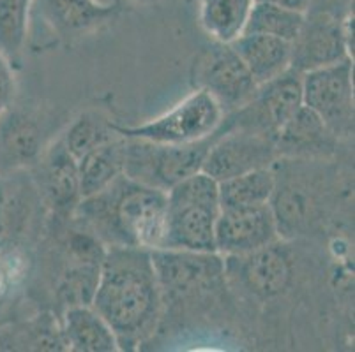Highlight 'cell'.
I'll list each match as a JSON object with an SVG mask.
<instances>
[{"label": "cell", "mask_w": 355, "mask_h": 352, "mask_svg": "<svg viewBox=\"0 0 355 352\" xmlns=\"http://www.w3.org/2000/svg\"><path fill=\"white\" fill-rule=\"evenodd\" d=\"M161 303L150 250L124 245L106 247L92 306L114 329L121 349L138 345L153 333Z\"/></svg>", "instance_id": "obj_1"}, {"label": "cell", "mask_w": 355, "mask_h": 352, "mask_svg": "<svg viewBox=\"0 0 355 352\" xmlns=\"http://www.w3.org/2000/svg\"><path fill=\"white\" fill-rule=\"evenodd\" d=\"M166 213L164 190L121 174L101 192L83 198L73 217L106 247L124 245L156 250L163 247Z\"/></svg>", "instance_id": "obj_2"}, {"label": "cell", "mask_w": 355, "mask_h": 352, "mask_svg": "<svg viewBox=\"0 0 355 352\" xmlns=\"http://www.w3.org/2000/svg\"><path fill=\"white\" fill-rule=\"evenodd\" d=\"M166 234L163 247L216 252V221L221 212L219 183L198 171L166 190Z\"/></svg>", "instance_id": "obj_3"}, {"label": "cell", "mask_w": 355, "mask_h": 352, "mask_svg": "<svg viewBox=\"0 0 355 352\" xmlns=\"http://www.w3.org/2000/svg\"><path fill=\"white\" fill-rule=\"evenodd\" d=\"M221 132L188 145H159L144 140H125L124 176L166 192L170 187L202 171L212 141Z\"/></svg>", "instance_id": "obj_4"}, {"label": "cell", "mask_w": 355, "mask_h": 352, "mask_svg": "<svg viewBox=\"0 0 355 352\" xmlns=\"http://www.w3.org/2000/svg\"><path fill=\"white\" fill-rule=\"evenodd\" d=\"M225 111L214 97L196 89L161 116L140 125H115L114 131L128 140H144L159 145H188L214 134Z\"/></svg>", "instance_id": "obj_5"}, {"label": "cell", "mask_w": 355, "mask_h": 352, "mask_svg": "<svg viewBox=\"0 0 355 352\" xmlns=\"http://www.w3.org/2000/svg\"><path fill=\"white\" fill-rule=\"evenodd\" d=\"M302 106V73L290 67L282 76L258 86L248 104L225 115L228 127L246 129L269 136L276 141L277 132Z\"/></svg>", "instance_id": "obj_6"}, {"label": "cell", "mask_w": 355, "mask_h": 352, "mask_svg": "<svg viewBox=\"0 0 355 352\" xmlns=\"http://www.w3.org/2000/svg\"><path fill=\"white\" fill-rule=\"evenodd\" d=\"M302 104L313 109L338 138L354 131L352 58L302 73Z\"/></svg>", "instance_id": "obj_7"}, {"label": "cell", "mask_w": 355, "mask_h": 352, "mask_svg": "<svg viewBox=\"0 0 355 352\" xmlns=\"http://www.w3.org/2000/svg\"><path fill=\"white\" fill-rule=\"evenodd\" d=\"M193 82L196 89L205 90L214 97L225 115L248 104L260 86L232 44L219 43L200 55Z\"/></svg>", "instance_id": "obj_8"}, {"label": "cell", "mask_w": 355, "mask_h": 352, "mask_svg": "<svg viewBox=\"0 0 355 352\" xmlns=\"http://www.w3.org/2000/svg\"><path fill=\"white\" fill-rule=\"evenodd\" d=\"M276 157V141L272 138L246 129L228 127L223 118L221 132L212 141L202 171L219 183L248 171L270 167Z\"/></svg>", "instance_id": "obj_9"}, {"label": "cell", "mask_w": 355, "mask_h": 352, "mask_svg": "<svg viewBox=\"0 0 355 352\" xmlns=\"http://www.w3.org/2000/svg\"><path fill=\"white\" fill-rule=\"evenodd\" d=\"M161 296L184 298L209 289L225 277V259L218 252H193L177 248L150 250Z\"/></svg>", "instance_id": "obj_10"}, {"label": "cell", "mask_w": 355, "mask_h": 352, "mask_svg": "<svg viewBox=\"0 0 355 352\" xmlns=\"http://www.w3.org/2000/svg\"><path fill=\"white\" fill-rule=\"evenodd\" d=\"M216 252L223 257L244 256L279 240L270 205L221 208L216 221Z\"/></svg>", "instance_id": "obj_11"}, {"label": "cell", "mask_w": 355, "mask_h": 352, "mask_svg": "<svg viewBox=\"0 0 355 352\" xmlns=\"http://www.w3.org/2000/svg\"><path fill=\"white\" fill-rule=\"evenodd\" d=\"M223 259L225 275L237 277L239 282L257 298H276L292 280V259L277 241L244 256H227Z\"/></svg>", "instance_id": "obj_12"}, {"label": "cell", "mask_w": 355, "mask_h": 352, "mask_svg": "<svg viewBox=\"0 0 355 352\" xmlns=\"http://www.w3.org/2000/svg\"><path fill=\"white\" fill-rule=\"evenodd\" d=\"M352 58L345 43L343 19L329 12L306 16L301 34L292 43V69L299 73Z\"/></svg>", "instance_id": "obj_13"}, {"label": "cell", "mask_w": 355, "mask_h": 352, "mask_svg": "<svg viewBox=\"0 0 355 352\" xmlns=\"http://www.w3.org/2000/svg\"><path fill=\"white\" fill-rule=\"evenodd\" d=\"M41 190L57 215L73 217L82 201L78 180V160L74 159L62 140L57 141L44 155H41Z\"/></svg>", "instance_id": "obj_14"}, {"label": "cell", "mask_w": 355, "mask_h": 352, "mask_svg": "<svg viewBox=\"0 0 355 352\" xmlns=\"http://www.w3.org/2000/svg\"><path fill=\"white\" fill-rule=\"evenodd\" d=\"M53 32L64 39L80 37L105 25L119 12V2L99 0H37Z\"/></svg>", "instance_id": "obj_15"}, {"label": "cell", "mask_w": 355, "mask_h": 352, "mask_svg": "<svg viewBox=\"0 0 355 352\" xmlns=\"http://www.w3.org/2000/svg\"><path fill=\"white\" fill-rule=\"evenodd\" d=\"M232 48L258 85L282 76L292 67V43L272 35L242 34Z\"/></svg>", "instance_id": "obj_16"}, {"label": "cell", "mask_w": 355, "mask_h": 352, "mask_svg": "<svg viewBox=\"0 0 355 352\" xmlns=\"http://www.w3.org/2000/svg\"><path fill=\"white\" fill-rule=\"evenodd\" d=\"M62 337L67 349L78 352L121 351L117 337L108 322L92 305L66 306L62 317Z\"/></svg>", "instance_id": "obj_17"}, {"label": "cell", "mask_w": 355, "mask_h": 352, "mask_svg": "<svg viewBox=\"0 0 355 352\" xmlns=\"http://www.w3.org/2000/svg\"><path fill=\"white\" fill-rule=\"evenodd\" d=\"M41 131L32 118L9 108L0 116V166H27L41 157Z\"/></svg>", "instance_id": "obj_18"}, {"label": "cell", "mask_w": 355, "mask_h": 352, "mask_svg": "<svg viewBox=\"0 0 355 352\" xmlns=\"http://www.w3.org/2000/svg\"><path fill=\"white\" fill-rule=\"evenodd\" d=\"M336 136L320 116L304 104L276 136L277 155H309L332 148Z\"/></svg>", "instance_id": "obj_19"}, {"label": "cell", "mask_w": 355, "mask_h": 352, "mask_svg": "<svg viewBox=\"0 0 355 352\" xmlns=\"http://www.w3.org/2000/svg\"><path fill=\"white\" fill-rule=\"evenodd\" d=\"M124 148L125 140L122 136H117L80 157L78 180L82 199L101 192L124 174Z\"/></svg>", "instance_id": "obj_20"}, {"label": "cell", "mask_w": 355, "mask_h": 352, "mask_svg": "<svg viewBox=\"0 0 355 352\" xmlns=\"http://www.w3.org/2000/svg\"><path fill=\"white\" fill-rule=\"evenodd\" d=\"M254 0H198L200 27L219 44H232L246 32Z\"/></svg>", "instance_id": "obj_21"}, {"label": "cell", "mask_w": 355, "mask_h": 352, "mask_svg": "<svg viewBox=\"0 0 355 352\" xmlns=\"http://www.w3.org/2000/svg\"><path fill=\"white\" fill-rule=\"evenodd\" d=\"M276 180L274 164L223 180L219 182V205L221 208L269 205L276 189Z\"/></svg>", "instance_id": "obj_22"}, {"label": "cell", "mask_w": 355, "mask_h": 352, "mask_svg": "<svg viewBox=\"0 0 355 352\" xmlns=\"http://www.w3.org/2000/svg\"><path fill=\"white\" fill-rule=\"evenodd\" d=\"M304 18L306 12L282 8V6L270 4V2L254 0L244 34L272 35V37L293 43L301 34Z\"/></svg>", "instance_id": "obj_23"}, {"label": "cell", "mask_w": 355, "mask_h": 352, "mask_svg": "<svg viewBox=\"0 0 355 352\" xmlns=\"http://www.w3.org/2000/svg\"><path fill=\"white\" fill-rule=\"evenodd\" d=\"M35 0H0V53L16 62L28 39Z\"/></svg>", "instance_id": "obj_24"}, {"label": "cell", "mask_w": 355, "mask_h": 352, "mask_svg": "<svg viewBox=\"0 0 355 352\" xmlns=\"http://www.w3.org/2000/svg\"><path fill=\"white\" fill-rule=\"evenodd\" d=\"M117 136L110 122L99 120L94 115H82L69 125L62 138V143L66 145L74 159L78 160L87 151L103 143H108Z\"/></svg>", "instance_id": "obj_25"}, {"label": "cell", "mask_w": 355, "mask_h": 352, "mask_svg": "<svg viewBox=\"0 0 355 352\" xmlns=\"http://www.w3.org/2000/svg\"><path fill=\"white\" fill-rule=\"evenodd\" d=\"M101 264L76 263L64 273L59 286V298L66 306L92 305L99 282Z\"/></svg>", "instance_id": "obj_26"}, {"label": "cell", "mask_w": 355, "mask_h": 352, "mask_svg": "<svg viewBox=\"0 0 355 352\" xmlns=\"http://www.w3.org/2000/svg\"><path fill=\"white\" fill-rule=\"evenodd\" d=\"M67 245L74 263L101 264L106 256V245L90 231H73Z\"/></svg>", "instance_id": "obj_27"}, {"label": "cell", "mask_w": 355, "mask_h": 352, "mask_svg": "<svg viewBox=\"0 0 355 352\" xmlns=\"http://www.w3.org/2000/svg\"><path fill=\"white\" fill-rule=\"evenodd\" d=\"M24 277V257L12 248L0 245V303L9 296Z\"/></svg>", "instance_id": "obj_28"}, {"label": "cell", "mask_w": 355, "mask_h": 352, "mask_svg": "<svg viewBox=\"0 0 355 352\" xmlns=\"http://www.w3.org/2000/svg\"><path fill=\"white\" fill-rule=\"evenodd\" d=\"M15 95V76H12L11 62L0 53V116L11 106Z\"/></svg>", "instance_id": "obj_29"}, {"label": "cell", "mask_w": 355, "mask_h": 352, "mask_svg": "<svg viewBox=\"0 0 355 352\" xmlns=\"http://www.w3.org/2000/svg\"><path fill=\"white\" fill-rule=\"evenodd\" d=\"M15 205L8 194V187L0 178V245H4V240L12 232V221H15Z\"/></svg>", "instance_id": "obj_30"}, {"label": "cell", "mask_w": 355, "mask_h": 352, "mask_svg": "<svg viewBox=\"0 0 355 352\" xmlns=\"http://www.w3.org/2000/svg\"><path fill=\"white\" fill-rule=\"evenodd\" d=\"M261 2H270V4L282 6V8H288L299 12H308L309 6H311V0H261Z\"/></svg>", "instance_id": "obj_31"}, {"label": "cell", "mask_w": 355, "mask_h": 352, "mask_svg": "<svg viewBox=\"0 0 355 352\" xmlns=\"http://www.w3.org/2000/svg\"><path fill=\"white\" fill-rule=\"evenodd\" d=\"M133 2H140V4H147V2H153V0H133Z\"/></svg>", "instance_id": "obj_32"}]
</instances>
